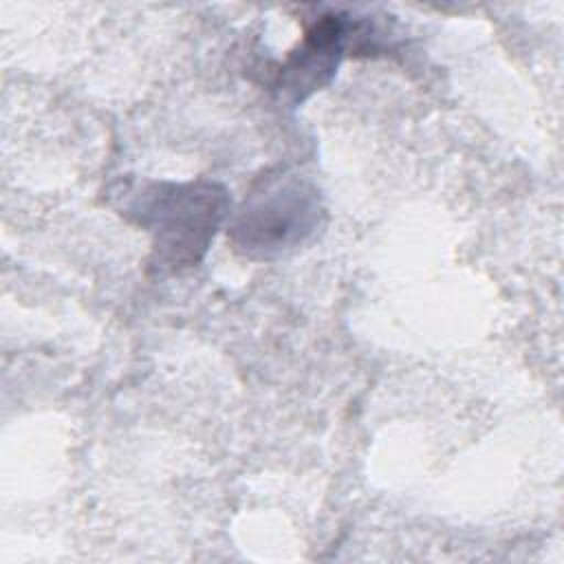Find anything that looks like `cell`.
I'll return each instance as SVG.
<instances>
[{"label": "cell", "instance_id": "6da1fadb", "mask_svg": "<svg viewBox=\"0 0 564 564\" xmlns=\"http://www.w3.org/2000/svg\"><path fill=\"white\" fill-rule=\"evenodd\" d=\"M225 194L216 185H170L156 189L141 205V220L156 231V249L170 264H192L207 247L223 216Z\"/></svg>", "mask_w": 564, "mask_h": 564}, {"label": "cell", "instance_id": "7a4b0ae2", "mask_svg": "<svg viewBox=\"0 0 564 564\" xmlns=\"http://www.w3.org/2000/svg\"><path fill=\"white\" fill-rule=\"evenodd\" d=\"M344 35L346 24L339 15H324L319 22H315L308 29L300 51L291 53L286 64L280 68L282 88L295 90L297 99L315 90L337 66Z\"/></svg>", "mask_w": 564, "mask_h": 564}]
</instances>
